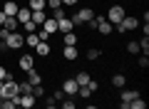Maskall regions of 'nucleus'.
Returning a JSON list of instances; mask_svg holds the SVG:
<instances>
[{
    "instance_id": "8",
    "label": "nucleus",
    "mask_w": 149,
    "mask_h": 109,
    "mask_svg": "<svg viewBox=\"0 0 149 109\" xmlns=\"http://www.w3.org/2000/svg\"><path fill=\"white\" fill-rule=\"evenodd\" d=\"M62 55H65V60H70V62H74V60L80 57V52H77V47H74V45H65L62 47Z\"/></svg>"
},
{
    "instance_id": "11",
    "label": "nucleus",
    "mask_w": 149,
    "mask_h": 109,
    "mask_svg": "<svg viewBox=\"0 0 149 109\" xmlns=\"http://www.w3.org/2000/svg\"><path fill=\"white\" fill-rule=\"evenodd\" d=\"M134 97H139L137 89H122V107L127 109V107H129V102H132Z\"/></svg>"
},
{
    "instance_id": "10",
    "label": "nucleus",
    "mask_w": 149,
    "mask_h": 109,
    "mask_svg": "<svg viewBox=\"0 0 149 109\" xmlns=\"http://www.w3.org/2000/svg\"><path fill=\"white\" fill-rule=\"evenodd\" d=\"M77 89H80V84L74 82V77L62 82V92H65V94H77Z\"/></svg>"
},
{
    "instance_id": "16",
    "label": "nucleus",
    "mask_w": 149,
    "mask_h": 109,
    "mask_svg": "<svg viewBox=\"0 0 149 109\" xmlns=\"http://www.w3.org/2000/svg\"><path fill=\"white\" fill-rule=\"evenodd\" d=\"M35 52L40 55V57H47V55H50V45H47L45 40H40V42L35 45Z\"/></svg>"
},
{
    "instance_id": "32",
    "label": "nucleus",
    "mask_w": 149,
    "mask_h": 109,
    "mask_svg": "<svg viewBox=\"0 0 149 109\" xmlns=\"http://www.w3.org/2000/svg\"><path fill=\"white\" fill-rule=\"evenodd\" d=\"M52 17H55V20H62V17H65V10H62V5H60V8H52Z\"/></svg>"
},
{
    "instance_id": "4",
    "label": "nucleus",
    "mask_w": 149,
    "mask_h": 109,
    "mask_svg": "<svg viewBox=\"0 0 149 109\" xmlns=\"http://www.w3.org/2000/svg\"><path fill=\"white\" fill-rule=\"evenodd\" d=\"M5 45H8V50H17V47H22L25 45V37L20 35V32H10V35H8V40H5Z\"/></svg>"
},
{
    "instance_id": "22",
    "label": "nucleus",
    "mask_w": 149,
    "mask_h": 109,
    "mask_svg": "<svg viewBox=\"0 0 149 109\" xmlns=\"http://www.w3.org/2000/svg\"><path fill=\"white\" fill-rule=\"evenodd\" d=\"M65 35V45H77V35H74V30H70V32H62Z\"/></svg>"
},
{
    "instance_id": "14",
    "label": "nucleus",
    "mask_w": 149,
    "mask_h": 109,
    "mask_svg": "<svg viewBox=\"0 0 149 109\" xmlns=\"http://www.w3.org/2000/svg\"><path fill=\"white\" fill-rule=\"evenodd\" d=\"M15 17H17V22H20V25H22V22H27V20H30V17H32V10H30V8H20Z\"/></svg>"
},
{
    "instance_id": "41",
    "label": "nucleus",
    "mask_w": 149,
    "mask_h": 109,
    "mask_svg": "<svg viewBox=\"0 0 149 109\" xmlns=\"http://www.w3.org/2000/svg\"><path fill=\"white\" fill-rule=\"evenodd\" d=\"M52 97H55V99H57V102H62V99H65V92H62V89H57V92H55V94H52Z\"/></svg>"
},
{
    "instance_id": "42",
    "label": "nucleus",
    "mask_w": 149,
    "mask_h": 109,
    "mask_svg": "<svg viewBox=\"0 0 149 109\" xmlns=\"http://www.w3.org/2000/svg\"><path fill=\"white\" fill-rule=\"evenodd\" d=\"M62 5H77V0H62Z\"/></svg>"
},
{
    "instance_id": "30",
    "label": "nucleus",
    "mask_w": 149,
    "mask_h": 109,
    "mask_svg": "<svg viewBox=\"0 0 149 109\" xmlns=\"http://www.w3.org/2000/svg\"><path fill=\"white\" fill-rule=\"evenodd\" d=\"M22 27H25V32H37V27H40V25H35L32 20H27V22H22Z\"/></svg>"
},
{
    "instance_id": "33",
    "label": "nucleus",
    "mask_w": 149,
    "mask_h": 109,
    "mask_svg": "<svg viewBox=\"0 0 149 109\" xmlns=\"http://www.w3.org/2000/svg\"><path fill=\"white\" fill-rule=\"evenodd\" d=\"M45 107H47V109H57V99H55V97H47V99H45Z\"/></svg>"
},
{
    "instance_id": "9",
    "label": "nucleus",
    "mask_w": 149,
    "mask_h": 109,
    "mask_svg": "<svg viewBox=\"0 0 149 109\" xmlns=\"http://www.w3.org/2000/svg\"><path fill=\"white\" fill-rule=\"evenodd\" d=\"M17 10H20V5H17L15 0H5V8H3V12H5L8 17H15Z\"/></svg>"
},
{
    "instance_id": "36",
    "label": "nucleus",
    "mask_w": 149,
    "mask_h": 109,
    "mask_svg": "<svg viewBox=\"0 0 149 109\" xmlns=\"http://www.w3.org/2000/svg\"><path fill=\"white\" fill-rule=\"evenodd\" d=\"M127 52H132V55H134V52H139V42H129V45H127Z\"/></svg>"
},
{
    "instance_id": "19",
    "label": "nucleus",
    "mask_w": 149,
    "mask_h": 109,
    "mask_svg": "<svg viewBox=\"0 0 149 109\" xmlns=\"http://www.w3.org/2000/svg\"><path fill=\"white\" fill-rule=\"evenodd\" d=\"M35 25H42L45 22V10H32V17H30Z\"/></svg>"
},
{
    "instance_id": "12",
    "label": "nucleus",
    "mask_w": 149,
    "mask_h": 109,
    "mask_svg": "<svg viewBox=\"0 0 149 109\" xmlns=\"http://www.w3.org/2000/svg\"><path fill=\"white\" fill-rule=\"evenodd\" d=\"M42 30L47 32V35L57 32V20H55V17H45V22H42Z\"/></svg>"
},
{
    "instance_id": "17",
    "label": "nucleus",
    "mask_w": 149,
    "mask_h": 109,
    "mask_svg": "<svg viewBox=\"0 0 149 109\" xmlns=\"http://www.w3.org/2000/svg\"><path fill=\"white\" fill-rule=\"evenodd\" d=\"M17 65H20V69H22V72H27V69L32 67V55H22V57L17 60Z\"/></svg>"
},
{
    "instance_id": "5",
    "label": "nucleus",
    "mask_w": 149,
    "mask_h": 109,
    "mask_svg": "<svg viewBox=\"0 0 149 109\" xmlns=\"http://www.w3.org/2000/svg\"><path fill=\"white\" fill-rule=\"evenodd\" d=\"M122 17H124V8H122V5H112L109 10H107V20H109L112 25H117Z\"/></svg>"
},
{
    "instance_id": "21",
    "label": "nucleus",
    "mask_w": 149,
    "mask_h": 109,
    "mask_svg": "<svg viewBox=\"0 0 149 109\" xmlns=\"http://www.w3.org/2000/svg\"><path fill=\"white\" fill-rule=\"evenodd\" d=\"M30 94H32V97H35V99H40V97H45V89H42V82H40V84H32V89H30Z\"/></svg>"
},
{
    "instance_id": "40",
    "label": "nucleus",
    "mask_w": 149,
    "mask_h": 109,
    "mask_svg": "<svg viewBox=\"0 0 149 109\" xmlns=\"http://www.w3.org/2000/svg\"><path fill=\"white\" fill-rule=\"evenodd\" d=\"M139 67H149V57H147V55L139 57Z\"/></svg>"
},
{
    "instance_id": "29",
    "label": "nucleus",
    "mask_w": 149,
    "mask_h": 109,
    "mask_svg": "<svg viewBox=\"0 0 149 109\" xmlns=\"http://www.w3.org/2000/svg\"><path fill=\"white\" fill-rule=\"evenodd\" d=\"M30 89H32V84H30V82L17 84V94H30Z\"/></svg>"
},
{
    "instance_id": "35",
    "label": "nucleus",
    "mask_w": 149,
    "mask_h": 109,
    "mask_svg": "<svg viewBox=\"0 0 149 109\" xmlns=\"http://www.w3.org/2000/svg\"><path fill=\"white\" fill-rule=\"evenodd\" d=\"M45 5L52 10V8H60V5H62V0H45Z\"/></svg>"
},
{
    "instance_id": "37",
    "label": "nucleus",
    "mask_w": 149,
    "mask_h": 109,
    "mask_svg": "<svg viewBox=\"0 0 149 109\" xmlns=\"http://www.w3.org/2000/svg\"><path fill=\"white\" fill-rule=\"evenodd\" d=\"M10 77H13V74H10V72H8V69H5V67H3V65H0V79H10Z\"/></svg>"
},
{
    "instance_id": "25",
    "label": "nucleus",
    "mask_w": 149,
    "mask_h": 109,
    "mask_svg": "<svg viewBox=\"0 0 149 109\" xmlns=\"http://www.w3.org/2000/svg\"><path fill=\"white\" fill-rule=\"evenodd\" d=\"M27 8H30V10H45V0H30V3H27Z\"/></svg>"
},
{
    "instance_id": "43",
    "label": "nucleus",
    "mask_w": 149,
    "mask_h": 109,
    "mask_svg": "<svg viewBox=\"0 0 149 109\" xmlns=\"http://www.w3.org/2000/svg\"><path fill=\"white\" fill-rule=\"evenodd\" d=\"M5 17H8V15H5V12H3V10H0V25L5 22Z\"/></svg>"
},
{
    "instance_id": "3",
    "label": "nucleus",
    "mask_w": 149,
    "mask_h": 109,
    "mask_svg": "<svg viewBox=\"0 0 149 109\" xmlns=\"http://www.w3.org/2000/svg\"><path fill=\"white\" fill-rule=\"evenodd\" d=\"M92 17H95V12H92L90 8H82V10H77L72 17H70V20H72V25L77 27V25H85V22H90Z\"/></svg>"
},
{
    "instance_id": "39",
    "label": "nucleus",
    "mask_w": 149,
    "mask_h": 109,
    "mask_svg": "<svg viewBox=\"0 0 149 109\" xmlns=\"http://www.w3.org/2000/svg\"><path fill=\"white\" fill-rule=\"evenodd\" d=\"M8 35H10V30H8V27H0V40L5 42V40H8Z\"/></svg>"
},
{
    "instance_id": "27",
    "label": "nucleus",
    "mask_w": 149,
    "mask_h": 109,
    "mask_svg": "<svg viewBox=\"0 0 149 109\" xmlns=\"http://www.w3.org/2000/svg\"><path fill=\"white\" fill-rule=\"evenodd\" d=\"M77 94H80V97H82V99H90V97H92V89H90V87H87V84H82V87H80V89H77Z\"/></svg>"
},
{
    "instance_id": "7",
    "label": "nucleus",
    "mask_w": 149,
    "mask_h": 109,
    "mask_svg": "<svg viewBox=\"0 0 149 109\" xmlns=\"http://www.w3.org/2000/svg\"><path fill=\"white\" fill-rule=\"evenodd\" d=\"M15 102H17V107H25V109L35 107V97H32V94H17Z\"/></svg>"
},
{
    "instance_id": "34",
    "label": "nucleus",
    "mask_w": 149,
    "mask_h": 109,
    "mask_svg": "<svg viewBox=\"0 0 149 109\" xmlns=\"http://www.w3.org/2000/svg\"><path fill=\"white\" fill-rule=\"evenodd\" d=\"M60 107H62V109H74L77 104H74L72 99H62V104H60Z\"/></svg>"
},
{
    "instance_id": "28",
    "label": "nucleus",
    "mask_w": 149,
    "mask_h": 109,
    "mask_svg": "<svg viewBox=\"0 0 149 109\" xmlns=\"http://www.w3.org/2000/svg\"><path fill=\"white\" fill-rule=\"evenodd\" d=\"M100 55H102V50H97V47H90L87 50V60H100Z\"/></svg>"
},
{
    "instance_id": "23",
    "label": "nucleus",
    "mask_w": 149,
    "mask_h": 109,
    "mask_svg": "<svg viewBox=\"0 0 149 109\" xmlns=\"http://www.w3.org/2000/svg\"><path fill=\"white\" fill-rule=\"evenodd\" d=\"M90 74H87V72H77V74H74V82H77V84H80V87H82V84H87V82H90Z\"/></svg>"
},
{
    "instance_id": "20",
    "label": "nucleus",
    "mask_w": 149,
    "mask_h": 109,
    "mask_svg": "<svg viewBox=\"0 0 149 109\" xmlns=\"http://www.w3.org/2000/svg\"><path fill=\"white\" fill-rule=\"evenodd\" d=\"M3 25H5L10 32H15L17 27H20V22H17V17H5V22H3Z\"/></svg>"
},
{
    "instance_id": "24",
    "label": "nucleus",
    "mask_w": 149,
    "mask_h": 109,
    "mask_svg": "<svg viewBox=\"0 0 149 109\" xmlns=\"http://www.w3.org/2000/svg\"><path fill=\"white\" fill-rule=\"evenodd\" d=\"M37 42H40V37H37V32H27V37H25V45H27V47H35Z\"/></svg>"
},
{
    "instance_id": "18",
    "label": "nucleus",
    "mask_w": 149,
    "mask_h": 109,
    "mask_svg": "<svg viewBox=\"0 0 149 109\" xmlns=\"http://www.w3.org/2000/svg\"><path fill=\"white\" fill-rule=\"evenodd\" d=\"M144 107H147V102H144L142 94H139V97H134L132 102H129V107H127V109H144Z\"/></svg>"
},
{
    "instance_id": "26",
    "label": "nucleus",
    "mask_w": 149,
    "mask_h": 109,
    "mask_svg": "<svg viewBox=\"0 0 149 109\" xmlns=\"http://www.w3.org/2000/svg\"><path fill=\"white\" fill-rule=\"evenodd\" d=\"M112 84H114V87H124V84H127V77H124V74H114V77H112Z\"/></svg>"
},
{
    "instance_id": "15",
    "label": "nucleus",
    "mask_w": 149,
    "mask_h": 109,
    "mask_svg": "<svg viewBox=\"0 0 149 109\" xmlns=\"http://www.w3.org/2000/svg\"><path fill=\"white\" fill-rule=\"evenodd\" d=\"M57 30L60 32H70V30H74V25H72L70 17H62V20H57Z\"/></svg>"
},
{
    "instance_id": "6",
    "label": "nucleus",
    "mask_w": 149,
    "mask_h": 109,
    "mask_svg": "<svg viewBox=\"0 0 149 109\" xmlns=\"http://www.w3.org/2000/svg\"><path fill=\"white\" fill-rule=\"evenodd\" d=\"M17 94V82L15 79H5V82H3V89H0V97H15Z\"/></svg>"
},
{
    "instance_id": "1",
    "label": "nucleus",
    "mask_w": 149,
    "mask_h": 109,
    "mask_svg": "<svg viewBox=\"0 0 149 109\" xmlns=\"http://www.w3.org/2000/svg\"><path fill=\"white\" fill-rule=\"evenodd\" d=\"M85 25H90V27H95V30H97V32H102V35H109V32L114 30V25H112V22L107 20L104 15H95V17H92L90 22H85Z\"/></svg>"
},
{
    "instance_id": "38",
    "label": "nucleus",
    "mask_w": 149,
    "mask_h": 109,
    "mask_svg": "<svg viewBox=\"0 0 149 109\" xmlns=\"http://www.w3.org/2000/svg\"><path fill=\"white\" fill-rule=\"evenodd\" d=\"M87 87H90L92 92H97V89H100V82H97V79H90V82H87Z\"/></svg>"
},
{
    "instance_id": "2",
    "label": "nucleus",
    "mask_w": 149,
    "mask_h": 109,
    "mask_svg": "<svg viewBox=\"0 0 149 109\" xmlns=\"http://www.w3.org/2000/svg\"><path fill=\"white\" fill-rule=\"evenodd\" d=\"M134 27H139V20H137L134 15H124L122 20L114 25V30H117V32H132Z\"/></svg>"
},
{
    "instance_id": "31",
    "label": "nucleus",
    "mask_w": 149,
    "mask_h": 109,
    "mask_svg": "<svg viewBox=\"0 0 149 109\" xmlns=\"http://www.w3.org/2000/svg\"><path fill=\"white\" fill-rule=\"evenodd\" d=\"M139 50H144V55H149V37L147 35H144L142 42H139Z\"/></svg>"
},
{
    "instance_id": "13",
    "label": "nucleus",
    "mask_w": 149,
    "mask_h": 109,
    "mask_svg": "<svg viewBox=\"0 0 149 109\" xmlns=\"http://www.w3.org/2000/svg\"><path fill=\"white\" fill-rule=\"evenodd\" d=\"M27 82H30V84H40V82H42V74L37 72L35 67H30V69H27Z\"/></svg>"
}]
</instances>
